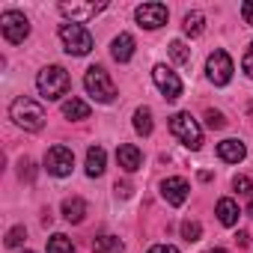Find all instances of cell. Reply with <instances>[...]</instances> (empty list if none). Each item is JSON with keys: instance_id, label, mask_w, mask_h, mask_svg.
I'll return each mask as SVG.
<instances>
[{"instance_id": "cell-11", "label": "cell", "mask_w": 253, "mask_h": 253, "mask_svg": "<svg viewBox=\"0 0 253 253\" xmlns=\"http://www.w3.org/2000/svg\"><path fill=\"white\" fill-rule=\"evenodd\" d=\"M167 15H170V12H167L164 3H143V6H137V12H134L137 24L146 27V30H155V27L167 24Z\"/></svg>"}, {"instance_id": "cell-13", "label": "cell", "mask_w": 253, "mask_h": 253, "mask_svg": "<svg viewBox=\"0 0 253 253\" xmlns=\"http://www.w3.org/2000/svg\"><path fill=\"white\" fill-rule=\"evenodd\" d=\"M116 161H119V167H122L125 173H134V170H140L143 155H140V149H137L134 143H122V146L116 149Z\"/></svg>"}, {"instance_id": "cell-27", "label": "cell", "mask_w": 253, "mask_h": 253, "mask_svg": "<svg viewBox=\"0 0 253 253\" xmlns=\"http://www.w3.org/2000/svg\"><path fill=\"white\" fill-rule=\"evenodd\" d=\"M232 188H235L238 194H244V197H250V194H253V185H250V179H247V176H235V179H232Z\"/></svg>"}, {"instance_id": "cell-30", "label": "cell", "mask_w": 253, "mask_h": 253, "mask_svg": "<svg viewBox=\"0 0 253 253\" xmlns=\"http://www.w3.org/2000/svg\"><path fill=\"white\" fill-rule=\"evenodd\" d=\"M18 173H21V179L33 182V161H30V158H24V161H21V170H18Z\"/></svg>"}, {"instance_id": "cell-24", "label": "cell", "mask_w": 253, "mask_h": 253, "mask_svg": "<svg viewBox=\"0 0 253 253\" xmlns=\"http://www.w3.org/2000/svg\"><path fill=\"white\" fill-rule=\"evenodd\" d=\"M170 57H173L179 66H188V63H191V51H188V48H185V42H179V39H176V42H170Z\"/></svg>"}, {"instance_id": "cell-31", "label": "cell", "mask_w": 253, "mask_h": 253, "mask_svg": "<svg viewBox=\"0 0 253 253\" xmlns=\"http://www.w3.org/2000/svg\"><path fill=\"white\" fill-rule=\"evenodd\" d=\"M241 18H244V24L253 27V0H247V3L241 6Z\"/></svg>"}, {"instance_id": "cell-35", "label": "cell", "mask_w": 253, "mask_h": 253, "mask_svg": "<svg viewBox=\"0 0 253 253\" xmlns=\"http://www.w3.org/2000/svg\"><path fill=\"white\" fill-rule=\"evenodd\" d=\"M211 253H226V250H223V247H214V250H211Z\"/></svg>"}, {"instance_id": "cell-9", "label": "cell", "mask_w": 253, "mask_h": 253, "mask_svg": "<svg viewBox=\"0 0 253 253\" xmlns=\"http://www.w3.org/2000/svg\"><path fill=\"white\" fill-rule=\"evenodd\" d=\"M101 9H107V3H60V12L69 18V24H86L89 18H95Z\"/></svg>"}, {"instance_id": "cell-29", "label": "cell", "mask_w": 253, "mask_h": 253, "mask_svg": "<svg viewBox=\"0 0 253 253\" xmlns=\"http://www.w3.org/2000/svg\"><path fill=\"white\" fill-rule=\"evenodd\" d=\"M241 66H244V72H247V78H253V42H250V48H247V54H244V60H241Z\"/></svg>"}, {"instance_id": "cell-18", "label": "cell", "mask_w": 253, "mask_h": 253, "mask_svg": "<svg viewBox=\"0 0 253 253\" xmlns=\"http://www.w3.org/2000/svg\"><path fill=\"white\" fill-rule=\"evenodd\" d=\"M217 220L223 226H235L238 223V206H235V200H229V197L217 200Z\"/></svg>"}, {"instance_id": "cell-20", "label": "cell", "mask_w": 253, "mask_h": 253, "mask_svg": "<svg viewBox=\"0 0 253 253\" xmlns=\"http://www.w3.org/2000/svg\"><path fill=\"white\" fill-rule=\"evenodd\" d=\"M92 250L95 253H122V241L116 235H98V238H92Z\"/></svg>"}, {"instance_id": "cell-32", "label": "cell", "mask_w": 253, "mask_h": 253, "mask_svg": "<svg viewBox=\"0 0 253 253\" xmlns=\"http://www.w3.org/2000/svg\"><path fill=\"white\" fill-rule=\"evenodd\" d=\"M149 253H179V250H176L173 244H155V247H152Z\"/></svg>"}, {"instance_id": "cell-5", "label": "cell", "mask_w": 253, "mask_h": 253, "mask_svg": "<svg viewBox=\"0 0 253 253\" xmlns=\"http://www.w3.org/2000/svg\"><path fill=\"white\" fill-rule=\"evenodd\" d=\"M84 86H86V92H89L95 101H113V95H116V86H113L110 75H107L101 66H89V69H86Z\"/></svg>"}, {"instance_id": "cell-7", "label": "cell", "mask_w": 253, "mask_h": 253, "mask_svg": "<svg viewBox=\"0 0 253 253\" xmlns=\"http://www.w3.org/2000/svg\"><path fill=\"white\" fill-rule=\"evenodd\" d=\"M72 167H75V155H72L69 146L57 143V146H51V149L45 152V170H48L51 176H69Z\"/></svg>"}, {"instance_id": "cell-6", "label": "cell", "mask_w": 253, "mask_h": 253, "mask_svg": "<svg viewBox=\"0 0 253 253\" xmlns=\"http://www.w3.org/2000/svg\"><path fill=\"white\" fill-rule=\"evenodd\" d=\"M0 30H3V39L9 45H21L30 36V21L21 12H3L0 15Z\"/></svg>"}, {"instance_id": "cell-10", "label": "cell", "mask_w": 253, "mask_h": 253, "mask_svg": "<svg viewBox=\"0 0 253 253\" xmlns=\"http://www.w3.org/2000/svg\"><path fill=\"white\" fill-rule=\"evenodd\" d=\"M152 81H155V86L164 92L167 101H176V98L182 95V81H179L176 72H170L167 66H155V69H152Z\"/></svg>"}, {"instance_id": "cell-36", "label": "cell", "mask_w": 253, "mask_h": 253, "mask_svg": "<svg viewBox=\"0 0 253 253\" xmlns=\"http://www.w3.org/2000/svg\"><path fill=\"white\" fill-rule=\"evenodd\" d=\"M24 253H33V250H24Z\"/></svg>"}, {"instance_id": "cell-8", "label": "cell", "mask_w": 253, "mask_h": 253, "mask_svg": "<svg viewBox=\"0 0 253 253\" xmlns=\"http://www.w3.org/2000/svg\"><path fill=\"white\" fill-rule=\"evenodd\" d=\"M206 72H209V81H211V84H217V86L229 84V78H232V60H229V54H226V51L209 54Z\"/></svg>"}, {"instance_id": "cell-26", "label": "cell", "mask_w": 253, "mask_h": 253, "mask_svg": "<svg viewBox=\"0 0 253 253\" xmlns=\"http://www.w3.org/2000/svg\"><path fill=\"white\" fill-rule=\"evenodd\" d=\"M206 125H209V128H223L226 119H223L220 110H206Z\"/></svg>"}, {"instance_id": "cell-33", "label": "cell", "mask_w": 253, "mask_h": 253, "mask_svg": "<svg viewBox=\"0 0 253 253\" xmlns=\"http://www.w3.org/2000/svg\"><path fill=\"white\" fill-rule=\"evenodd\" d=\"M235 241H238V244H241V247H244V244H247V241H250V235H247V232H244V229H241V232H238V235H235Z\"/></svg>"}, {"instance_id": "cell-23", "label": "cell", "mask_w": 253, "mask_h": 253, "mask_svg": "<svg viewBox=\"0 0 253 253\" xmlns=\"http://www.w3.org/2000/svg\"><path fill=\"white\" fill-rule=\"evenodd\" d=\"M48 253H75V247H72V238H66V235H51L48 238Z\"/></svg>"}, {"instance_id": "cell-1", "label": "cell", "mask_w": 253, "mask_h": 253, "mask_svg": "<svg viewBox=\"0 0 253 253\" xmlns=\"http://www.w3.org/2000/svg\"><path fill=\"white\" fill-rule=\"evenodd\" d=\"M9 116H12V122L18 125V128H24V131H42V125H45V107L36 98H27V95H21V98L12 101Z\"/></svg>"}, {"instance_id": "cell-17", "label": "cell", "mask_w": 253, "mask_h": 253, "mask_svg": "<svg viewBox=\"0 0 253 253\" xmlns=\"http://www.w3.org/2000/svg\"><path fill=\"white\" fill-rule=\"evenodd\" d=\"M104 161H107L104 149H101V146H92V149L86 152V176H89V179L101 176V173H104Z\"/></svg>"}, {"instance_id": "cell-25", "label": "cell", "mask_w": 253, "mask_h": 253, "mask_svg": "<svg viewBox=\"0 0 253 253\" xmlns=\"http://www.w3.org/2000/svg\"><path fill=\"white\" fill-rule=\"evenodd\" d=\"M200 235H203V226L197 223V220H185L182 223V238L191 244V241H200Z\"/></svg>"}, {"instance_id": "cell-3", "label": "cell", "mask_w": 253, "mask_h": 253, "mask_svg": "<svg viewBox=\"0 0 253 253\" xmlns=\"http://www.w3.org/2000/svg\"><path fill=\"white\" fill-rule=\"evenodd\" d=\"M170 131L182 140V146L188 149H200L203 146V128H200V122L191 116V113H173L170 116Z\"/></svg>"}, {"instance_id": "cell-16", "label": "cell", "mask_w": 253, "mask_h": 253, "mask_svg": "<svg viewBox=\"0 0 253 253\" xmlns=\"http://www.w3.org/2000/svg\"><path fill=\"white\" fill-rule=\"evenodd\" d=\"M84 214H86V203H84L81 197H69V200H63V217H66L69 223H81Z\"/></svg>"}, {"instance_id": "cell-22", "label": "cell", "mask_w": 253, "mask_h": 253, "mask_svg": "<svg viewBox=\"0 0 253 253\" xmlns=\"http://www.w3.org/2000/svg\"><path fill=\"white\" fill-rule=\"evenodd\" d=\"M185 33L191 36V39H197V36H203V30H206V18H203V12H188L185 15Z\"/></svg>"}, {"instance_id": "cell-12", "label": "cell", "mask_w": 253, "mask_h": 253, "mask_svg": "<svg viewBox=\"0 0 253 253\" xmlns=\"http://www.w3.org/2000/svg\"><path fill=\"white\" fill-rule=\"evenodd\" d=\"M188 194H191V185H188L182 176H170V179H164V185H161V197H164L170 206H182V203L188 200Z\"/></svg>"}, {"instance_id": "cell-34", "label": "cell", "mask_w": 253, "mask_h": 253, "mask_svg": "<svg viewBox=\"0 0 253 253\" xmlns=\"http://www.w3.org/2000/svg\"><path fill=\"white\" fill-rule=\"evenodd\" d=\"M247 214H250V217H253V200H250V206H247Z\"/></svg>"}, {"instance_id": "cell-14", "label": "cell", "mask_w": 253, "mask_h": 253, "mask_svg": "<svg viewBox=\"0 0 253 253\" xmlns=\"http://www.w3.org/2000/svg\"><path fill=\"white\" fill-rule=\"evenodd\" d=\"M244 155H247V149L241 140H220L217 143V158L226 164H238V161H244Z\"/></svg>"}, {"instance_id": "cell-4", "label": "cell", "mask_w": 253, "mask_h": 253, "mask_svg": "<svg viewBox=\"0 0 253 253\" xmlns=\"http://www.w3.org/2000/svg\"><path fill=\"white\" fill-rule=\"evenodd\" d=\"M60 39L66 45V54L72 57H84L92 51V36L84 24H60Z\"/></svg>"}, {"instance_id": "cell-2", "label": "cell", "mask_w": 253, "mask_h": 253, "mask_svg": "<svg viewBox=\"0 0 253 253\" xmlns=\"http://www.w3.org/2000/svg\"><path fill=\"white\" fill-rule=\"evenodd\" d=\"M36 86H39V92H42L48 101H57V98H63V95L69 92L72 78H69V72H66L63 66H48V69L39 72Z\"/></svg>"}, {"instance_id": "cell-21", "label": "cell", "mask_w": 253, "mask_h": 253, "mask_svg": "<svg viewBox=\"0 0 253 253\" xmlns=\"http://www.w3.org/2000/svg\"><path fill=\"white\" fill-rule=\"evenodd\" d=\"M134 128H137V134H143V137L152 134V110H149V107H137V110H134Z\"/></svg>"}, {"instance_id": "cell-15", "label": "cell", "mask_w": 253, "mask_h": 253, "mask_svg": "<svg viewBox=\"0 0 253 253\" xmlns=\"http://www.w3.org/2000/svg\"><path fill=\"white\" fill-rule=\"evenodd\" d=\"M110 54H113V60H116V63H128V60L134 57V39H131L128 33H119V36L113 39Z\"/></svg>"}, {"instance_id": "cell-28", "label": "cell", "mask_w": 253, "mask_h": 253, "mask_svg": "<svg viewBox=\"0 0 253 253\" xmlns=\"http://www.w3.org/2000/svg\"><path fill=\"white\" fill-rule=\"evenodd\" d=\"M24 238H27L24 226H15V229H9V235H6V247H18Z\"/></svg>"}, {"instance_id": "cell-19", "label": "cell", "mask_w": 253, "mask_h": 253, "mask_svg": "<svg viewBox=\"0 0 253 253\" xmlns=\"http://www.w3.org/2000/svg\"><path fill=\"white\" fill-rule=\"evenodd\" d=\"M63 116L66 119H89V104L81 98H69V101H63Z\"/></svg>"}]
</instances>
